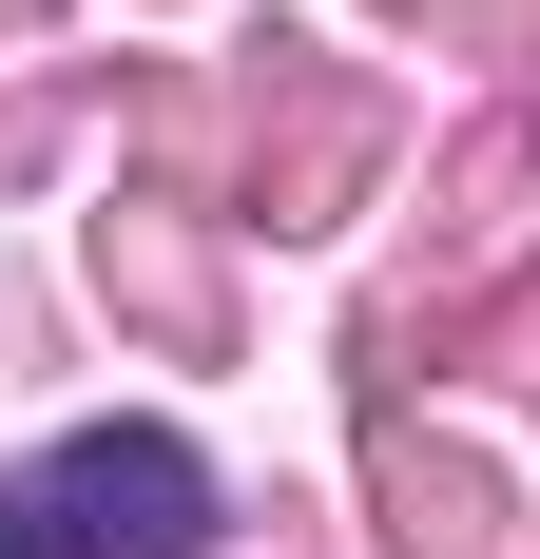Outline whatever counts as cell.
Wrapping results in <instances>:
<instances>
[{
	"instance_id": "1",
	"label": "cell",
	"mask_w": 540,
	"mask_h": 559,
	"mask_svg": "<svg viewBox=\"0 0 540 559\" xmlns=\"http://www.w3.org/2000/svg\"><path fill=\"white\" fill-rule=\"evenodd\" d=\"M20 502H39L58 559H193L213 540V463L155 444V425H97V444H58L39 483H20Z\"/></svg>"
},
{
	"instance_id": "2",
	"label": "cell",
	"mask_w": 540,
	"mask_h": 559,
	"mask_svg": "<svg viewBox=\"0 0 540 559\" xmlns=\"http://www.w3.org/2000/svg\"><path fill=\"white\" fill-rule=\"evenodd\" d=\"M0 559H58V540H39V502H0Z\"/></svg>"
}]
</instances>
